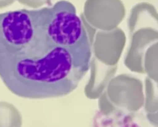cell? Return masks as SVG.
<instances>
[{
  "label": "cell",
  "mask_w": 158,
  "mask_h": 127,
  "mask_svg": "<svg viewBox=\"0 0 158 127\" xmlns=\"http://www.w3.org/2000/svg\"><path fill=\"white\" fill-rule=\"evenodd\" d=\"M91 57L87 32L67 1L0 13V79L16 96L71 93L89 71Z\"/></svg>",
  "instance_id": "6da1fadb"
},
{
  "label": "cell",
  "mask_w": 158,
  "mask_h": 127,
  "mask_svg": "<svg viewBox=\"0 0 158 127\" xmlns=\"http://www.w3.org/2000/svg\"><path fill=\"white\" fill-rule=\"evenodd\" d=\"M22 118L16 108L9 102L0 101V127H21Z\"/></svg>",
  "instance_id": "7a4b0ae2"
},
{
  "label": "cell",
  "mask_w": 158,
  "mask_h": 127,
  "mask_svg": "<svg viewBox=\"0 0 158 127\" xmlns=\"http://www.w3.org/2000/svg\"><path fill=\"white\" fill-rule=\"evenodd\" d=\"M21 4L24 5L32 7H38L42 6L45 3H48L49 6L51 5L50 0H17Z\"/></svg>",
  "instance_id": "3957f363"
},
{
  "label": "cell",
  "mask_w": 158,
  "mask_h": 127,
  "mask_svg": "<svg viewBox=\"0 0 158 127\" xmlns=\"http://www.w3.org/2000/svg\"><path fill=\"white\" fill-rule=\"evenodd\" d=\"M15 0H0V8L5 7L12 4Z\"/></svg>",
  "instance_id": "277c9868"
}]
</instances>
